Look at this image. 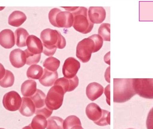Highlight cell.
I'll return each mask as SVG.
<instances>
[{
    "label": "cell",
    "instance_id": "1",
    "mask_svg": "<svg viewBox=\"0 0 153 129\" xmlns=\"http://www.w3.org/2000/svg\"><path fill=\"white\" fill-rule=\"evenodd\" d=\"M43 45V53L50 56L54 55L56 49H62L66 46V40L61 33L56 30L47 28L40 34Z\"/></svg>",
    "mask_w": 153,
    "mask_h": 129
},
{
    "label": "cell",
    "instance_id": "2",
    "mask_svg": "<svg viewBox=\"0 0 153 129\" xmlns=\"http://www.w3.org/2000/svg\"><path fill=\"white\" fill-rule=\"evenodd\" d=\"M113 89L115 103L126 102L137 94L133 86V79H114Z\"/></svg>",
    "mask_w": 153,
    "mask_h": 129
},
{
    "label": "cell",
    "instance_id": "3",
    "mask_svg": "<svg viewBox=\"0 0 153 129\" xmlns=\"http://www.w3.org/2000/svg\"><path fill=\"white\" fill-rule=\"evenodd\" d=\"M88 10L84 7H78L71 13L74 18L73 27L78 32L83 34L90 33L94 27L88 15Z\"/></svg>",
    "mask_w": 153,
    "mask_h": 129
},
{
    "label": "cell",
    "instance_id": "4",
    "mask_svg": "<svg viewBox=\"0 0 153 129\" xmlns=\"http://www.w3.org/2000/svg\"><path fill=\"white\" fill-rule=\"evenodd\" d=\"M48 19L50 23L57 28H68L73 26L74 18L71 13L62 11L58 8H53L49 12Z\"/></svg>",
    "mask_w": 153,
    "mask_h": 129
},
{
    "label": "cell",
    "instance_id": "5",
    "mask_svg": "<svg viewBox=\"0 0 153 129\" xmlns=\"http://www.w3.org/2000/svg\"><path fill=\"white\" fill-rule=\"evenodd\" d=\"M65 94L62 86L54 85L50 88L45 99L46 106L49 110H56L61 108Z\"/></svg>",
    "mask_w": 153,
    "mask_h": 129
},
{
    "label": "cell",
    "instance_id": "6",
    "mask_svg": "<svg viewBox=\"0 0 153 129\" xmlns=\"http://www.w3.org/2000/svg\"><path fill=\"white\" fill-rule=\"evenodd\" d=\"M95 49V44L93 40L90 38L84 39L77 44L76 49V56L82 63L90 61L92 53Z\"/></svg>",
    "mask_w": 153,
    "mask_h": 129
},
{
    "label": "cell",
    "instance_id": "7",
    "mask_svg": "<svg viewBox=\"0 0 153 129\" xmlns=\"http://www.w3.org/2000/svg\"><path fill=\"white\" fill-rule=\"evenodd\" d=\"M137 94L146 99H153V79H133Z\"/></svg>",
    "mask_w": 153,
    "mask_h": 129
},
{
    "label": "cell",
    "instance_id": "8",
    "mask_svg": "<svg viewBox=\"0 0 153 129\" xmlns=\"http://www.w3.org/2000/svg\"><path fill=\"white\" fill-rule=\"evenodd\" d=\"M2 103L4 107L7 110L16 111L20 108L22 103V98L18 92L11 91L4 94Z\"/></svg>",
    "mask_w": 153,
    "mask_h": 129
},
{
    "label": "cell",
    "instance_id": "9",
    "mask_svg": "<svg viewBox=\"0 0 153 129\" xmlns=\"http://www.w3.org/2000/svg\"><path fill=\"white\" fill-rule=\"evenodd\" d=\"M80 62L73 57H69L65 61L62 68L64 76L66 78H74L80 69Z\"/></svg>",
    "mask_w": 153,
    "mask_h": 129
},
{
    "label": "cell",
    "instance_id": "10",
    "mask_svg": "<svg viewBox=\"0 0 153 129\" xmlns=\"http://www.w3.org/2000/svg\"><path fill=\"white\" fill-rule=\"evenodd\" d=\"M10 60L13 66L20 68L26 64V55L25 51L20 49L13 50L10 53Z\"/></svg>",
    "mask_w": 153,
    "mask_h": 129
},
{
    "label": "cell",
    "instance_id": "11",
    "mask_svg": "<svg viewBox=\"0 0 153 129\" xmlns=\"http://www.w3.org/2000/svg\"><path fill=\"white\" fill-rule=\"evenodd\" d=\"M88 15L92 23L100 24L104 21L106 18V10L102 7H90Z\"/></svg>",
    "mask_w": 153,
    "mask_h": 129
},
{
    "label": "cell",
    "instance_id": "12",
    "mask_svg": "<svg viewBox=\"0 0 153 129\" xmlns=\"http://www.w3.org/2000/svg\"><path fill=\"white\" fill-rule=\"evenodd\" d=\"M79 84V79L76 76L74 78L69 79L65 77L57 79L54 83V85L60 86L62 87L65 92L73 91L77 87Z\"/></svg>",
    "mask_w": 153,
    "mask_h": 129
},
{
    "label": "cell",
    "instance_id": "13",
    "mask_svg": "<svg viewBox=\"0 0 153 129\" xmlns=\"http://www.w3.org/2000/svg\"><path fill=\"white\" fill-rule=\"evenodd\" d=\"M27 50L32 54H41L43 51V45L41 40L34 35L28 37L26 41Z\"/></svg>",
    "mask_w": 153,
    "mask_h": 129
},
{
    "label": "cell",
    "instance_id": "14",
    "mask_svg": "<svg viewBox=\"0 0 153 129\" xmlns=\"http://www.w3.org/2000/svg\"><path fill=\"white\" fill-rule=\"evenodd\" d=\"M15 37L11 30H3L0 32V45L5 49H10L15 45Z\"/></svg>",
    "mask_w": 153,
    "mask_h": 129
},
{
    "label": "cell",
    "instance_id": "15",
    "mask_svg": "<svg viewBox=\"0 0 153 129\" xmlns=\"http://www.w3.org/2000/svg\"><path fill=\"white\" fill-rule=\"evenodd\" d=\"M104 88L102 86L97 82L89 84L86 89L87 97L91 101H94L100 97L103 93Z\"/></svg>",
    "mask_w": 153,
    "mask_h": 129
},
{
    "label": "cell",
    "instance_id": "16",
    "mask_svg": "<svg viewBox=\"0 0 153 129\" xmlns=\"http://www.w3.org/2000/svg\"><path fill=\"white\" fill-rule=\"evenodd\" d=\"M36 111V106L30 97H22V103L19 110L20 113L25 117H29L33 116Z\"/></svg>",
    "mask_w": 153,
    "mask_h": 129
},
{
    "label": "cell",
    "instance_id": "17",
    "mask_svg": "<svg viewBox=\"0 0 153 129\" xmlns=\"http://www.w3.org/2000/svg\"><path fill=\"white\" fill-rule=\"evenodd\" d=\"M58 77L57 71L52 72L45 68L43 75L39 79V82L44 86L50 87L54 84Z\"/></svg>",
    "mask_w": 153,
    "mask_h": 129
},
{
    "label": "cell",
    "instance_id": "18",
    "mask_svg": "<svg viewBox=\"0 0 153 129\" xmlns=\"http://www.w3.org/2000/svg\"><path fill=\"white\" fill-rule=\"evenodd\" d=\"M85 113L89 119L95 122L101 118L102 110L97 104L93 103L87 105L85 109Z\"/></svg>",
    "mask_w": 153,
    "mask_h": 129
},
{
    "label": "cell",
    "instance_id": "19",
    "mask_svg": "<svg viewBox=\"0 0 153 129\" xmlns=\"http://www.w3.org/2000/svg\"><path fill=\"white\" fill-rule=\"evenodd\" d=\"M27 19L24 13L20 11H14L9 16L8 23L13 27H19L26 21Z\"/></svg>",
    "mask_w": 153,
    "mask_h": 129
},
{
    "label": "cell",
    "instance_id": "20",
    "mask_svg": "<svg viewBox=\"0 0 153 129\" xmlns=\"http://www.w3.org/2000/svg\"><path fill=\"white\" fill-rule=\"evenodd\" d=\"M37 90L36 82L34 80H28L22 85L21 91L24 97H30L36 93Z\"/></svg>",
    "mask_w": 153,
    "mask_h": 129
},
{
    "label": "cell",
    "instance_id": "21",
    "mask_svg": "<svg viewBox=\"0 0 153 129\" xmlns=\"http://www.w3.org/2000/svg\"><path fill=\"white\" fill-rule=\"evenodd\" d=\"M16 45L19 47H23L27 46L26 41L29 36L28 32L23 28H19L15 32Z\"/></svg>",
    "mask_w": 153,
    "mask_h": 129
},
{
    "label": "cell",
    "instance_id": "22",
    "mask_svg": "<svg viewBox=\"0 0 153 129\" xmlns=\"http://www.w3.org/2000/svg\"><path fill=\"white\" fill-rule=\"evenodd\" d=\"M45 94L39 89H37L36 93L30 97L36 106V110L45 107Z\"/></svg>",
    "mask_w": 153,
    "mask_h": 129
},
{
    "label": "cell",
    "instance_id": "23",
    "mask_svg": "<svg viewBox=\"0 0 153 129\" xmlns=\"http://www.w3.org/2000/svg\"><path fill=\"white\" fill-rule=\"evenodd\" d=\"M44 70L42 67L38 65H32L28 68L27 75L29 79L38 80L42 76Z\"/></svg>",
    "mask_w": 153,
    "mask_h": 129
},
{
    "label": "cell",
    "instance_id": "24",
    "mask_svg": "<svg viewBox=\"0 0 153 129\" xmlns=\"http://www.w3.org/2000/svg\"><path fill=\"white\" fill-rule=\"evenodd\" d=\"M47 124L46 118L43 115L38 114L33 118L30 125L32 129H45Z\"/></svg>",
    "mask_w": 153,
    "mask_h": 129
},
{
    "label": "cell",
    "instance_id": "25",
    "mask_svg": "<svg viewBox=\"0 0 153 129\" xmlns=\"http://www.w3.org/2000/svg\"><path fill=\"white\" fill-rule=\"evenodd\" d=\"M60 65V60L52 56L46 59L43 63V66L45 68L52 72L57 71Z\"/></svg>",
    "mask_w": 153,
    "mask_h": 129
},
{
    "label": "cell",
    "instance_id": "26",
    "mask_svg": "<svg viewBox=\"0 0 153 129\" xmlns=\"http://www.w3.org/2000/svg\"><path fill=\"white\" fill-rule=\"evenodd\" d=\"M47 129H64V120L62 118L56 116H53L47 121Z\"/></svg>",
    "mask_w": 153,
    "mask_h": 129
},
{
    "label": "cell",
    "instance_id": "27",
    "mask_svg": "<svg viewBox=\"0 0 153 129\" xmlns=\"http://www.w3.org/2000/svg\"><path fill=\"white\" fill-rule=\"evenodd\" d=\"M14 82V76L9 70H6L5 75L0 80V86L3 88H8L13 86Z\"/></svg>",
    "mask_w": 153,
    "mask_h": 129
},
{
    "label": "cell",
    "instance_id": "28",
    "mask_svg": "<svg viewBox=\"0 0 153 129\" xmlns=\"http://www.w3.org/2000/svg\"><path fill=\"white\" fill-rule=\"evenodd\" d=\"M98 33L104 41H110V24L102 23L98 30Z\"/></svg>",
    "mask_w": 153,
    "mask_h": 129
},
{
    "label": "cell",
    "instance_id": "29",
    "mask_svg": "<svg viewBox=\"0 0 153 129\" xmlns=\"http://www.w3.org/2000/svg\"><path fill=\"white\" fill-rule=\"evenodd\" d=\"M76 125H81V122L79 118L74 115L69 116L64 121V129H71Z\"/></svg>",
    "mask_w": 153,
    "mask_h": 129
},
{
    "label": "cell",
    "instance_id": "30",
    "mask_svg": "<svg viewBox=\"0 0 153 129\" xmlns=\"http://www.w3.org/2000/svg\"><path fill=\"white\" fill-rule=\"evenodd\" d=\"M26 55V64L28 65L36 64L40 61L41 58V54H32L30 53L27 49L25 50Z\"/></svg>",
    "mask_w": 153,
    "mask_h": 129
},
{
    "label": "cell",
    "instance_id": "31",
    "mask_svg": "<svg viewBox=\"0 0 153 129\" xmlns=\"http://www.w3.org/2000/svg\"><path fill=\"white\" fill-rule=\"evenodd\" d=\"M99 126H105L110 124V112L108 111L102 110V114L101 118L97 122H94Z\"/></svg>",
    "mask_w": 153,
    "mask_h": 129
},
{
    "label": "cell",
    "instance_id": "32",
    "mask_svg": "<svg viewBox=\"0 0 153 129\" xmlns=\"http://www.w3.org/2000/svg\"><path fill=\"white\" fill-rule=\"evenodd\" d=\"M89 38L93 40L95 44V49L94 51V53H95L100 50L102 47V45H103V40L102 37L98 34H94Z\"/></svg>",
    "mask_w": 153,
    "mask_h": 129
},
{
    "label": "cell",
    "instance_id": "33",
    "mask_svg": "<svg viewBox=\"0 0 153 129\" xmlns=\"http://www.w3.org/2000/svg\"><path fill=\"white\" fill-rule=\"evenodd\" d=\"M52 113H53V110H49L48 108L47 107V106H45L42 109L36 110V112H35V114L36 115L39 114V115H43V116H45L46 118L50 117Z\"/></svg>",
    "mask_w": 153,
    "mask_h": 129
},
{
    "label": "cell",
    "instance_id": "34",
    "mask_svg": "<svg viewBox=\"0 0 153 129\" xmlns=\"http://www.w3.org/2000/svg\"><path fill=\"white\" fill-rule=\"evenodd\" d=\"M146 127L147 129H153V108L148 113L146 120Z\"/></svg>",
    "mask_w": 153,
    "mask_h": 129
},
{
    "label": "cell",
    "instance_id": "35",
    "mask_svg": "<svg viewBox=\"0 0 153 129\" xmlns=\"http://www.w3.org/2000/svg\"><path fill=\"white\" fill-rule=\"evenodd\" d=\"M110 85H108L107 87L105 88V92H104V94H105V95H106V98H107V101L108 103V104L110 105Z\"/></svg>",
    "mask_w": 153,
    "mask_h": 129
},
{
    "label": "cell",
    "instance_id": "36",
    "mask_svg": "<svg viewBox=\"0 0 153 129\" xmlns=\"http://www.w3.org/2000/svg\"><path fill=\"white\" fill-rule=\"evenodd\" d=\"M5 72H6V70L4 68V67L0 63V80H1L5 75Z\"/></svg>",
    "mask_w": 153,
    "mask_h": 129
},
{
    "label": "cell",
    "instance_id": "37",
    "mask_svg": "<svg viewBox=\"0 0 153 129\" xmlns=\"http://www.w3.org/2000/svg\"><path fill=\"white\" fill-rule=\"evenodd\" d=\"M78 7H63V8H64L65 10H67V11L70 12L72 13L74 11V10L77 9Z\"/></svg>",
    "mask_w": 153,
    "mask_h": 129
},
{
    "label": "cell",
    "instance_id": "38",
    "mask_svg": "<svg viewBox=\"0 0 153 129\" xmlns=\"http://www.w3.org/2000/svg\"><path fill=\"white\" fill-rule=\"evenodd\" d=\"M71 129H84L81 125H76V126H74Z\"/></svg>",
    "mask_w": 153,
    "mask_h": 129
},
{
    "label": "cell",
    "instance_id": "39",
    "mask_svg": "<svg viewBox=\"0 0 153 129\" xmlns=\"http://www.w3.org/2000/svg\"><path fill=\"white\" fill-rule=\"evenodd\" d=\"M22 129H32L31 128V126H30V124L29 126H26V127H24Z\"/></svg>",
    "mask_w": 153,
    "mask_h": 129
},
{
    "label": "cell",
    "instance_id": "40",
    "mask_svg": "<svg viewBox=\"0 0 153 129\" xmlns=\"http://www.w3.org/2000/svg\"><path fill=\"white\" fill-rule=\"evenodd\" d=\"M0 129H4V128H0Z\"/></svg>",
    "mask_w": 153,
    "mask_h": 129
},
{
    "label": "cell",
    "instance_id": "41",
    "mask_svg": "<svg viewBox=\"0 0 153 129\" xmlns=\"http://www.w3.org/2000/svg\"></svg>",
    "mask_w": 153,
    "mask_h": 129
}]
</instances>
